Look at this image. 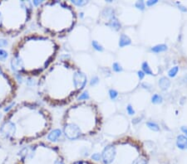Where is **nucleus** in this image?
<instances>
[{
	"instance_id": "nucleus-1",
	"label": "nucleus",
	"mask_w": 187,
	"mask_h": 164,
	"mask_svg": "<svg viewBox=\"0 0 187 164\" xmlns=\"http://www.w3.org/2000/svg\"><path fill=\"white\" fill-rule=\"evenodd\" d=\"M50 112L36 101L23 100L8 109L0 122V135L10 145L23 147L39 140L50 131Z\"/></svg>"
},
{
	"instance_id": "nucleus-2",
	"label": "nucleus",
	"mask_w": 187,
	"mask_h": 164,
	"mask_svg": "<svg viewBox=\"0 0 187 164\" xmlns=\"http://www.w3.org/2000/svg\"><path fill=\"white\" fill-rule=\"evenodd\" d=\"M58 49V44L48 35L39 32L23 35L11 47V68L21 76H40L53 63Z\"/></svg>"
},
{
	"instance_id": "nucleus-3",
	"label": "nucleus",
	"mask_w": 187,
	"mask_h": 164,
	"mask_svg": "<svg viewBox=\"0 0 187 164\" xmlns=\"http://www.w3.org/2000/svg\"><path fill=\"white\" fill-rule=\"evenodd\" d=\"M87 76L69 60H60L48 67L39 77L37 93L52 106L67 105L83 90Z\"/></svg>"
},
{
	"instance_id": "nucleus-4",
	"label": "nucleus",
	"mask_w": 187,
	"mask_h": 164,
	"mask_svg": "<svg viewBox=\"0 0 187 164\" xmlns=\"http://www.w3.org/2000/svg\"><path fill=\"white\" fill-rule=\"evenodd\" d=\"M37 26L46 34L62 37L69 32L77 21L74 8L64 1H46L40 3L35 13Z\"/></svg>"
},
{
	"instance_id": "nucleus-5",
	"label": "nucleus",
	"mask_w": 187,
	"mask_h": 164,
	"mask_svg": "<svg viewBox=\"0 0 187 164\" xmlns=\"http://www.w3.org/2000/svg\"><path fill=\"white\" fill-rule=\"evenodd\" d=\"M33 5L27 0H0V36L19 37L32 20Z\"/></svg>"
},
{
	"instance_id": "nucleus-6",
	"label": "nucleus",
	"mask_w": 187,
	"mask_h": 164,
	"mask_svg": "<svg viewBox=\"0 0 187 164\" xmlns=\"http://www.w3.org/2000/svg\"><path fill=\"white\" fill-rule=\"evenodd\" d=\"M62 131L69 139L92 134L98 126V115L93 104L79 102L67 109L62 121Z\"/></svg>"
},
{
	"instance_id": "nucleus-7",
	"label": "nucleus",
	"mask_w": 187,
	"mask_h": 164,
	"mask_svg": "<svg viewBox=\"0 0 187 164\" xmlns=\"http://www.w3.org/2000/svg\"><path fill=\"white\" fill-rule=\"evenodd\" d=\"M14 164H65V159L57 146L37 140L21 147Z\"/></svg>"
},
{
	"instance_id": "nucleus-8",
	"label": "nucleus",
	"mask_w": 187,
	"mask_h": 164,
	"mask_svg": "<svg viewBox=\"0 0 187 164\" xmlns=\"http://www.w3.org/2000/svg\"><path fill=\"white\" fill-rule=\"evenodd\" d=\"M19 92V84L9 70L0 64V109L13 103Z\"/></svg>"
},
{
	"instance_id": "nucleus-9",
	"label": "nucleus",
	"mask_w": 187,
	"mask_h": 164,
	"mask_svg": "<svg viewBox=\"0 0 187 164\" xmlns=\"http://www.w3.org/2000/svg\"><path fill=\"white\" fill-rule=\"evenodd\" d=\"M114 157V148L112 146H108L105 148V150L102 153V160L105 164L110 163L112 161Z\"/></svg>"
},
{
	"instance_id": "nucleus-10",
	"label": "nucleus",
	"mask_w": 187,
	"mask_h": 164,
	"mask_svg": "<svg viewBox=\"0 0 187 164\" xmlns=\"http://www.w3.org/2000/svg\"><path fill=\"white\" fill-rule=\"evenodd\" d=\"M131 43V40L126 35L122 34L120 38V47H124V46L129 45Z\"/></svg>"
},
{
	"instance_id": "nucleus-11",
	"label": "nucleus",
	"mask_w": 187,
	"mask_h": 164,
	"mask_svg": "<svg viewBox=\"0 0 187 164\" xmlns=\"http://www.w3.org/2000/svg\"><path fill=\"white\" fill-rule=\"evenodd\" d=\"M177 145L179 146V148H184L185 147L187 146V138H185L183 136H180L178 137V140H177Z\"/></svg>"
},
{
	"instance_id": "nucleus-12",
	"label": "nucleus",
	"mask_w": 187,
	"mask_h": 164,
	"mask_svg": "<svg viewBox=\"0 0 187 164\" xmlns=\"http://www.w3.org/2000/svg\"><path fill=\"white\" fill-rule=\"evenodd\" d=\"M159 85H160L161 89L166 90V88L169 87V85H170V82H169L168 80L166 79V78H162V79L160 80V82H159Z\"/></svg>"
},
{
	"instance_id": "nucleus-13",
	"label": "nucleus",
	"mask_w": 187,
	"mask_h": 164,
	"mask_svg": "<svg viewBox=\"0 0 187 164\" xmlns=\"http://www.w3.org/2000/svg\"><path fill=\"white\" fill-rule=\"evenodd\" d=\"M166 49H167L166 46L162 44V45H158L156 46V47H153L152 49H151V51H155V52H160V51H166Z\"/></svg>"
},
{
	"instance_id": "nucleus-14",
	"label": "nucleus",
	"mask_w": 187,
	"mask_h": 164,
	"mask_svg": "<svg viewBox=\"0 0 187 164\" xmlns=\"http://www.w3.org/2000/svg\"><path fill=\"white\" fill-rule=\"evenodd\" d=\"M142 70H143V72L144 73H147V74L149 75H152V72H151V70L148 66V64L147 62H144V63L142 64Z\"/></svg>"
},
{
	"instance_id": "nucleus-15",
	"label": "nucleus",
	"mask_w": 187,
	"mask_h": 164,
	"mask_svg": "<svg viewBox=\"0 0 187 164\" xmlns=\"http://www.w3.org/2000/svg\"><path fill=\"white\" fill-rule=\"evenodd\" d=\"M177 72H178V67H177V66H175V67H173L172 69L169 71L168 74L171 77H173L176 75Z\"/></svg>"
},
{
	"instance_id": "nucleus-16",
	"label": "nucleus",
	"mask_w": 187,
	"mask_h": 164,
	"mask_svg": "<svg viewBox=\"0 0 187 164\" xmlns=\"http://www.w3.org/2000/svg\"><path fill=\"white\" fill-rule=\"evenodd\" d=\"M162 100V98H161V96H160L159 95H154L152 97V102L153 103H160Z\"/></svg>"
},
{
	"instance_id": "nucleus-17",
	"label": "nucleus",
	"mask_w": 187,
	"mask_h": 164,
	"mask_svg": "<svg viewBox=\"0 0 187 164\" xmlns=\"http://www.w3.org/2000/svg\"><path fill=\"white\" fill-rule=\"evenodd\" d=\"M147 125H148V127L150 129H151L155 130V131H158L159 130V127H158V125L155 123H151V122H149V123H147Z\"/></svg>"
},
{
	"instance_id": "nucleus-18",
	"label": "nucleus",
	"mask_w": 187,
	"mask_h": 164,
	"mask_svg": "<svg viewBox=\"0 0 187 164\" xmlns=\"http://www.w3.org/2000/svg\"><path fill=\"white\" fill-rule=\"evenodd\" d=\"M72 164H93L91 162L86 161V160H79V161L74 162Z\"/></svg>"
},
{
	"instance_id": "nucleus-19",
	"label": "nucleus",
	"mask_w": 187,
	"mask_h": 164,
	"mask_svg": "<svg viewBox=\"0 0 187 164\" xmlns=\"http://www.w3.org/2000/svg\"><path fill=\"white\" fill-rule=\"evenodd\" d=\"M109 93H110V97H111V99H116V97H117L118 95L117 92L114 90H111L109 91Z\"/></svg>"
},
{
	"instance_id": "nucleus-20",
	"label": "nucleus",
	"mask_w": 187,
	"mask_h": 164,
	"mask_svg": "<svg viewBox=\"0 0 187 164\" xmlns=\"http://www.w3.org/2000/svg\"><path fill=\"white\" fill-rule=\"evenodd\" d=\"M113 70H114L115 72H121V71L122 69L121 68V66H120V65H119V64L114 63V64H113Z\"/></svg>"
},
{
	"instance_id": "nucleus-21",
	"label": "nucleus",
	"mask_w": 187,
	"mask_h": 164,
	"mask_svg": "<svg viewBox=\"0 0 187 164\" xmlns=\"http://www.w3.org/2000/svg\"><path fill=\"white\" fill-rule=\"evenodd\" d=\"M136 6L138 8H141V9H144V8H145L144 3H143L142 1H138V2L136 3Z\"/></svg>"
},
{
	"instance_id": "nucleus-22",
	"label": "nucleus",
	"mask_w": 187,
	"mask_h": 164,
	"mask_svg": "<svg viewBox=\"0 0 187 164\" xmlns=\"http://www.w3.org/2000/svg\"><path fill=\"white\" fill-rule=\"evenodd\" d=\"M92 45H93L94 47H95V48H96V50L102 51V47H101V46H100V45H98V43H96V42H93V43H92Z\"/></svg>"
},
{
	"instance_id": "nucleus-23",
	"label": "nucleus",
	"mask_w": 187,
	"mask_h": 164,
	"mask_svg": "<svg viewBox=\"0 0 187 164\" xmlns=\"http://www.w3.org/2000/svg\"><path fill=\"white\" fill-rule=\"evenodd\" d=\"M112 26H113V27H115V28H117H117H119V27H121L120 23H118V22L117 21V20H115V21L112 22Z\"/></svg>"
},
{
	"instance_id": "nucleus-24",
	"label": "nucleus",
	"mask_w": 187,
	"mask_h": 164,
	"mask_svg": "<svg viewBox=\"0 0 187 164\" xmlns=\"http://www.w3.org/2000/svg\"><path fill=\"white\" fill-rule=\"evenodd\" d=\"M127 112H128L129 114H133L135 112H134V109H132V107H131V105H129L128 107H127Z\"/></svg>"
},
{
	"instance_id": "nucleus-25",
	"label": "nucleus",
	"mask_w": 187,
	"mask_h": 164,
	"mask_svg": "<svg viewBox=\"0 0 187 164\" xmlns=\"http://www.w3.org/2000/svg\"><path fill=\"white\" fill-rule=\"evenodd\" d=\"M100 158H101V156H100V154H95V155H93L92 156V159H94V160H96V161H98V160H100Z\"/></svg>"
},
{
	"instance_id": "nucleus-26",
	"label": "nucleus",
	"mask_w": 187,
	"mask_h": 164,
	"mask_svg": "<svg viewBox=\"0 0 187 164\" xmlns=\"http://www.w3.org/2000/svg\"><path fill=\"white\" fill-rule=\"evenodd\" d=\"M157 3V1H148L147 3V5L148 6H151V5H153V4H155V3Z\"/></svg>"
},
{
	"instance_id": "nucleus-27",
	"label": "nucleus",
	"mask_w": 187,
	"mask_h": 164,
	"mask_svg": "<svg viewBox=\"0 0 187 164\" xmlns=\"http://www.w3.org/2000/svg\"><path fill=\"white\" fill-rule=\"evenodd\" d=\"M138 76H139V77L141 79H143L145 76V73L143 72H138Z\"/></svg>"
},
{
	"instance_id": "nucleus-28",
	"label": "nucleus",
	"mask_w": 187,
	"mask_h": 164,
	"mask_svg": "<svg viewBox=\"0 0 187 164\" xmlns=\"http://www.w3.org/2000/svg\"><path fill=\"white\" fill-rule=\"evenodd\" d=\"M182 131H184L185 133H186L187 134V128H185V127H182Z\"/></svg>"
}]
</instances>
